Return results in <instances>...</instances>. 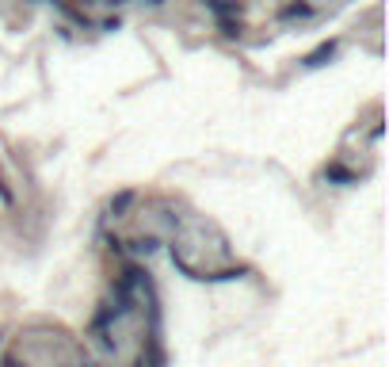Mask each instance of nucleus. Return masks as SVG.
Instances as JSON below:
<instances>
[{
  "label": "nucleus",
  "instance_id": "1",
  "mask_svg": "<svg viewBox=\"0 0 389 367\" xmlns=\"http://www.w3.org/2000/svg\"><path fill=\"white\" fill-rule=\"evenodd\" d=\"M214 20H237L241 16V0H206Z\"/></svg>",
  "mask_w": 389,
  "mask_h": 367
},
{
  "label": "nucleus",
  "instance_id": "2",
  "mask_svg": "<svg viewBox=\"0 0 389 367\" xmlns=\"http://www.w3.org/2000/svg\"><path fill=\"white\" fill-rule=\"evenodd\" d=\"M336 58V42H321L313 54H306V69H321V65H328Z\"/></svg>",
  "mask_w": 389,
  "mask_h": 367
},
{
  "label": "nucleus",
  "instance_id": "3",
  "mask_svg": "<svg viewBox=\"0 0 389 367\" xmlns=\"http://www.w3.org/2000/svg\"><path fill=\"white\" fill-rule=\"evenodd\" d=\"M325 176H328V180H340V184H344V187L359 180V176H355V173H351V168H344V165H340V161H332V165L325 168Z\"/></svg>",
  "mask_w": 389,
  "mask_h": 367
},
{
  "label": "nucleus",
  "instance_id": "4",
  "mask_svg": "<svg viewBox=\"0 0 389 367\" xmlns=\"http://www.w3.org/2000/svg\"><path fill=\"white\" fill-rule=\"evenodd\" d=\"M279 16H282V20H309V16H313V8H309V4H287Z\"/></svg>",
  "mask_w": 389,
  "mask_h": 367
},
{
  "label": "nucleus",
  "instance_id": "5",
  "mask_svg": "<svg viewBox=\"0 0 389 367\" xmlns=\"http://www.w3.org/2000/svg\"><path fill=\"white\" fill-rule=\"evenodd\" d=\"M141 4H149V8H157V4H160V0H141Z\"/></svg>",
  "mask_w": 389,
  "mask_h": 367
}]
</instances>
